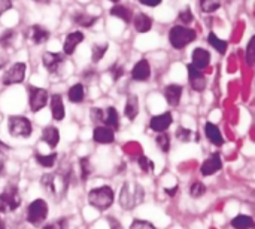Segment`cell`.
Instances as JSON below:
<instances>
[{
  "mask_svg": "<svg viewBox=\"0 0 255 229\" xmlns=\"http://www.w3.org/2000/svg\"><path fill=\"white\" fill-rule=\"evenodd\" d=\"M91 118H93V121L94 122H103V118H105V112L102 110V109H97V107H94L93 110H91Z\"/></svg>",
  "mask_w": 255,
  "mask_h": 229,
  "instance_id": "obj_43",
  "label": "cell"
},
{
  "mask_svg": "<svg viewBox=\"0 0 255 229\" xmlns=\"http://www.w3.org/2000/svg\"><path fill=\"white\" fill-rule=\"evenodd\" d=\"M151 76V66L146 60H140L134 64L131 70V77L137 82H145Z\"/></svg>",
  "mask_w": 255,
  "mask_h": 229,
  "instance_id": "obj_11",
  "label": "cell"
},
{
  "mask_svg": "<svg viewBox=\"0 0 255 229\" xmlns=\"http://www.w3.org/2000/svg\"><path fill=\"white\" fill-rule=\"evenodd\" d=\"M196 31L191 30V28H187L184 25H176L173 28H170V33H169V40H170V45L175 48V49H182L185 48L187 45H190L194 39H196Z\"/></svg>",
  "mask_w": 255,
  "mask_h": 229,
  "instance_id": "obj_4",
  "label": "cell"
},
{
  "mask_svg": "<svg viewBox=\"0 0 255 229\" xmlns=\"http://www.w3.org/2000/svg\"><path fill=\"white\" fill-rule=\"evenodd\" d=\"M254 45H255V37H253L248 43V49H247V63L248 66H254L255 54H254Z\"/></svg>",
  "mask_w": 255,
  "mask_h": 229,
  "instance_id": "obj_40",
  "label": "cell"
},
{
  "mask_svg": "<svg viewBox=\"0 0 255 229\" xmlns=\"http://www.w3.org/2000/svg\"><path fill=\"white\" fill-rule=\"evenodd\" d=\"M43 229H67V219H60L52 225H45Z\"/></svg>",
  "mask_w": 255,
  "mask_h": 229,
  "instance_id": "obj_44",
  "label": "cell"
},
{
  "mask_svg": "<svg viewBox=\"0 0 255 229\" xmlns=\"http://www.w3.org/2000/svg\"><path fill=\"white\" fill-rule=\"evenodd\" d=\"M208 40H209V43H211L220 54H226V51H227V43H226L223 39H218V37L215 36V33H211L209 37H208Z\"/></svg>",
  "mask_w": 255,
  "mask_h": 229,
  "instance_id": "obj_31",
  "label": "cell"
},
{
  "mask_svg": "<svg viewBox=\"0 0 255 229\" xmlns=\"http://www.w3.org/2000/svg\"><path fill=\"white\" fill-rule=\"evenodd\" d=\"M176 137H178L181 142H190V140L194 137V133L190 131V130H187V128H184V127H181V128H178V131H176Z\"/></svg>",
  "mask_w": 255,
  "mask_h": 229,
  "instance_id": "obj_39",
  "label": "cell"
},
{
  "mask_svg": "<svg viewBox=\"0 0 255 229\" xmlns=\"http://www.w3.org/2000/svg\"><path fill=\"white\" fill-rule=\"evenodd\" d=\"M133 24H134L136 31H139V33H146V31H149L151 27H152V19H151L148 15H145V13H137V15L133 18Z\"/></svg>",
  "mask_w": 255,
  "mask_h": 229,
  "instance_id": "obj_22",
  "label": "cell"
},
{
  "mask_svg": "<svg viewBox=\"0 0 255 229\" xmlns=\"http://www.w3.org/2000/svg\"><path fill=\"white\" fill-rule=\"evenodd\" d=\"M96 16H90L88 13H84V12H78V13H75L73 15V21L76 22V24H79V25H82V27H90V25H93L94 22H96Z\"/></svg>",
  "mask_w": 255,
  "mask_h": 229,
  "instance_id": "obj_28",
  "label": "cell"
},
{
  "mask_svg": "<svg viewBox=\"0 0 255 229\" xmlns=\"http://www.w3.org/2000/svg\"><path fill=\"white\" fill-rule=\"evenodd\" d=\"M111 15L118 16V18H121L126 22H130L131 21V12L127 7H124V6H115V7H112L111 9Z\"/></svg>",
  "mask_w": 255,
  "mask_h": 229,
  "instance_id": "obj_30",
  "label": "cell"
},
{
  "mask_svg": "<svg viewBox=\"0 0 255 229\" xmlns=\"http://www.w3.org/2000/svg\"><path fill=\"white\" fill-rule=\"evenodd\" d=\"M24 76H25V64L24 63H15L13 66H10L4 72L1 82H3V85L21 83L24 80Z\"/></svg>",
  "mask_w": 255,
  "mask_h": 229,
  "instance_id": "obj_8",
  "label": "cell"
},
{
  "mask_svg": "<svg viewBox=\"0 0 255 229\" xmlns=\"http://www.w3.org/2000/svg\"><path fill=\"white\" fill-rule=\"evenodd\" d=\"M130 229H155V227H154L152 224L146 222V221L134 219V221H133V224H131V227H130Z\"/></svg>",
  "mask_w": 255,
  "mask_h": 229,
  "instance_id": "obj_41",
  "label": "cell"
},
{
  "mask_svg": "<svg viewBox=\"0 0 255 229\" xmlns=\"http://www.w3.org/2000/svg\"><path fill=\"white\" fill-rule=\"evenodd\" d=\"M48 218V204L43 200H34L27 209V222L33 227H43Z\"/></svg>",
  "mask_w": 255,
  "mask_h": 229,
  "instance_id": "obj_5",
  "label": "cell"
},
{
  "mask_svg": "<svg viewBox=\"0 0 255 229\" xmlns=\"http://www.w3.org/2000/svg\"><path fill=\"white\" fill-rule=\"evenodd\" d=\"M211 63V54L203 49V48H197L193 51V66L197 70H203L209 66Z\"/></svg>",
  "mask_w": 255,
  "mask_h": 229,
  "instance_id": "obj_15",
  "label": "cell"
},
{
  "mask_svg": "<svg viewBox=\"0 0 255 229\" xmlns=\"http://www.w3.org/2000/svg\"><path fill=\"white\" fill-rule=\"evenodd\" d=\"M137 164H139V167H140V170L143 171V173H152L154 171V162L148 158V156H139V159H137Z\"/></svg>",
  "mask_w": 255,
  "mask_h": 229,
  "instance_id": "obj_33",
  "label": "cell"
},
{
  "mask_svg": "<svg viewBox=\"0 0 255 229\" xmlns=\"http://www.w3.org/2000/svg\"><path fill=\"white\" fill-rule=\"evenodd\" d=\"M221 6L220 0H200V7L203 12H214Z\"/></svg>",
  "mask_w": 255,
  "mask_h": 229,
  "instance_id": "obj_35",
  "label": "cell"
},
{
  "mask_svg": "<svg viewBox=\"0 0 255 229\" xmlns=\"http://www.w3.org/2000/svg\"><path fill=\"white\" fill-rule=\"evenodd\" d=\"M137 113H139V100L136 95H128L127 104H126V116L130 121H133V119H136Z\"/></svg>",
  "mask_w": 255,
  "mask_h": 229,
  "instance_id": "obj_24",
  "label": "cell"
},
{
  "mask_svg": "<svg viewBox=\"0 0 255 229\" xmlns=\"http://www.w3.org/2000/svg\"><path fill=\"white\" fill-rule=\"evenodd\" d=\"M145 198V191L143 188L136 183V182H127L123 185L121 192H120V206L124 210H133L139 204H142Z\"/></svg>",
  "mask_w": 255,
  "mask_h": 229,
  "instance_id": "obj_2",
  "label": "cell"
},
{
  "mask_svg": "<svg viewBox=\"0 0 255 229\" xmlns=\"http://www.w3.org/2000/svg\"><path fill=\"white\" fill-rule=\"evenodd\" d=\"M172 121H173L172 113L166 112V113H163V115L154 116V118L151 119L149 127H151V130H154V131H157V133H164V131L170 127Z\"/></svg>",
  "mask_w": 255,
  "mask_h": 229,
  "instance_id": "obj_14",
  "label": "cell"
},
{
  "mask_svg": "<svg viewBox=\"0 0 255 229\" xmlns=\"http://www.w3.org/2000/svg\"><path fill=\"white\" fill-rule=\"evenodd\" d=\"M85 97V91H84V85L82 83H76L69 89V100L72 103H81Z\"/></svg>",
  "mask_w": 255,
  "mask_h": 229,
  "instance_id": "obj_27",
  "label": "cell"
},
{
  "mask_svg": "<svg viewBox=\"0 0 255 229\" xmlns=\"http://www.w3.org/2000/svg\"><path fill=\"white\" fill-rule=\"evenodd\" d=\"M221 168H223L221 156H220L218 153H214L211 158H208V159L202 164L200 171H202L203 176H212V174H215V173H217L218 170H221Z\"/></svg>",
  "mask_w": 255,
  "mask_h": 229,
  "instance_id": "obj_12",
  "label": "cell"
},
{
  "mask_svg": "<svg viewBox=\"0 0 255 229\" xmlns=\"http://www.w3.org/2000/svg\"><path fill=\"white\" fill-rule=\"evenodd\" d=\"M40 185L43 186L45 192L54 200V201H61L66 197L67 186H69V174H63L61 171L55 173H46L40 179Z\"/></svg>",
  "mask_w": 255,
  "mask_h": 229,
  "instance_id": "obj_1",
  "label": "cell"
},
{
  "mask_svg": "<svg viewBox=\"0 0 255 229\" xmlns=\"http://www.w3.org/2000/svg\"><path fill=\"white\" fill-rule=\"evenodd\" d=\"M12 7V1L10 0H0V15L4 13L6 10H9Z\"/></svg>",
  "mask_w": 255,
  "mask_h": 229,
  "instance_id": "obj_46",
  "label": "cell"
},
{
  "mask_svg": "<svg viewBox=\"0 0 255 229\" xmlns=\"http://www.w3.org/2000/svg\"><path fill=\"white\" fill-rule=\"evenodd\" d=\"M84 40V34L81 31H73L70 34H67L66 40H64V45H63V49H64V54L67 55H72L73 51L76 49V46Z\"/></svg>",
  "mask_w": 255,
  "mask_h": 229,
  "instance_id": "obj_17",
  "label": "cell"
},
{
  "mask_svg": "<svg viewBox=\"0 0 255 229\" xmlns=\"http://www.w3.org/2000/svg\"><path fill=\"white\" fill-rule=\"evenodd\" d=\"M109 72H111V75H112V77H114V80H118V79L121 77V75L124 73V70H123V67H120L118 64H115V66H112Z\"/></svg>",
  "mask_w": 255,
  "mask_h": 229,
  "instance_id": "obj_45",
  "label": "cell"
},
{
  "mask_svg": "<svg viewBox=\"0 0 255 229\" xmlns=\"http://www.w3.org/2000/svg\"><path fill=\"white\" fill-rule=\"evenodd\" d=\"M34 1H37V3H49V0H34Z\"/></svg>",
  "mask_w": 255,
  "mask_h": 229,
  "instance_id": "obj_51",
  "label": "cell"
},
{
  "mask_svg": "<svg viewBox=\"0 0 255 229\" xmlns=\"http://www.w3.org/2000/svg\"><path fill=\"white\" fill-rule=\"evenodd\" d=\"M111 1H115V3H117V1H120V0H111Z\"/></svg>",
  "mask_w": 255,
  "mask_h": 229,
  "instance_id": "obj_53",
  "label": "cell"
},
{
  "mask_svg": "<svg viewBox=\"0 0 255 229\" xmlns=\"http://www.w3.org/2000/svg\"><path fill=\"white\" fill-rule=\"evenodd\" d=\"M7 151H9V146H6L4 143H1V142H0V155H4Z\"/></svg>",
  "mask_w": 255,
  "mask_h": 229,
  "instance_id": "obj_48",
  "label": "cell"
},
{
  "mask_svg": "<svg viewBox=\"0 0 255 229\" xmlns=\"http://www.w3.org/2000/svg\"><path fill=\"white\" fill-rule=\"evenodd\" d=\"M0 229H4V224H3V221L0 219Z\"/></svg>",
  "mask_w": 255,
  "mask_h": 229,
  "instance_id": "obj_52",
  "label": "cell"
},
{
  "mask_svg": "<svg viewBox=\"0 0 255 229\" xmlns=\"http://www.w3.org/2000/svg\"><path fill=\"white\" fill-rule=\"evenodd\" d=\"M93 139H94V142H97L100 145H108L115 140V133L109 127H96V130L93 133Z\"/></svg>",
  "mask_w": 255,
  "mask_h": 229,
  "instance_id": "obj_16",
  "label": "cell"
},
{
  "mask_svg": "<svg viewBox=\"0 0 255 229\" xmlns=\"http://www.w3.org/2000/svg\"><path fill=\"white\" fill-rule=\"evenodd\" d=\"M232 227L235 229H251L254 228V221H253V218H250V216L241 215V216H236V218L232 221Z\"/></svg>",
  "mask_w": 255,
  "mask_h": 229,
  "instance_id": "obj_26",
  "label": "cell"
},
{
  "mask_svg": "<svg viewBox=\"0 0 255 229\" xmlns=\"http://www.w3.org/2000/svg\"><path fill=\"white\" fill-rule=\"evenodd\" d=\"M164 95H166V100L170 106H178L181 101V95H182V86L175 85V83L167 85L164 89Z\"/></svg>",
  "mask_w": 255,
  "mask_h": 229,
  "instance_id": "obj_19",
  "label": "cell"
},
{
  "mask_svg": "<svg viewBox=\"0 0 255 229\" xmlns=\"http://www.w3.org/2000/svg\"><path fill=\"white\" fill-rule=\"evenodd\" d=\"M190 194H191L193 198H200V197H203L206 194V186L203 183H200V182H194L191 185Z\"/></svg>",
  "mask_w": 255,
  "mask_h": 229,
  "instance_id": "obj_37",
  "label": "cell"
},
{
  "mask_svg": "<svg viewBox=\"0 0 255 229\" xmlns=\"http://www.w3.org/2000/svg\"><path fill=\"white\" fill-rule=\"evenodd\" d=\"M13 39H15V33H13L12 30H6V31L3 33V36L0 37V46H3V48L10 46L12 42H13Z\"/></svg>",
  "mask_w": 255,
  "mask_h": 229,
  "instance_id": "obj_38",
  "label": "cell"
},
{
  "mask_svg": "<svg viewBox=\"0 0 255 229\" xmlns=\"http://www.w3.org/2000/svg\"><path fill=\"white\" fill-rule=\"evenodd\" d=\"M28 94H30V109H31V112H39L40 109H43L46 106V101H48L46 89L30 86Z\"/></svg>",
  "mask_w": 255,
  "mask_h": 229,
  "instance_id": "obj_9",
  "label": "cell"
},
{
  "mask_svg": "<svg viewBox=\"0 0 255 229\" xmlns=\"http://www.w3.org/2000/svg\"><path fill=\"white\" fill-rule=\"evenodd\" d=\"M4 171H6V168H4V162H3V159L0 158V176H3V174H4Z\"/></svg>",
  "mask_w": 255,
  "mask_h": 229,
  "instance_id": "obj_50",
  "label": "cell"
},
{
  "mask_svg": "<svg viewBox=\"0 0 255 229\" xmlns=\"http://www.w3.org/2000/svg\"><path fill=\"white\" fill-rule=\"evenodd\" d=\"M176 191H178V186H175L173 189H164V192H166L167 195H170V197H173V195L176 194Z\"/></svg>",
  "mask_w": 255,
  "mask_h": 229,
  "instance_id": "obj_49",
  "label": "cell"
},
{
  "mask_svg": "<svg viewBox=\"0 0 255 229\" xmlns=\"http://www.w3.org/2000/svg\"><path fill=\"white\" fill-rule=\"evenodd\" d=\"M139 1L146 4V6H157V4L161 3V0H139Z\"/></svg>",
  "mask_w": 255,
  "mask_h": 229,
  "instance_id": "obj_47",
  "label": "cell"
},
{
  "mask_svg": "<svg viewBox=\"0 0 255 229\" xmlns=\"http://www.w3.org/2000/svg\"><path fill=\"white\" fill-rule=\"evenodd\" d=\"M188 76H190V83H191V88L197 92H202L205 91L206 88V77L205 75L197 70L193 64L188 66Z\"/></svg>",
  "mask_w": 255,
  "mask_h": 229,
  "instance_id": "obj_10",
  "label": "cell"
},
{
  "mask_svg": "<svg viewBox=\"0 0 255 229\" xmlns=\"http://www.w3.org/2000/svg\"><path fill=\"white\" fill-rule=\"evenodd\" d=\"M42 140L49 146V148H55L60 142V133L57 128L54 127H46L42 131Z\"/></svg>",
  "mask_w": 255,
  "mask_h": 229,
  "instance_id": "obj_23",
  "label": "cell"
},
{
  "mask_svg": "<svg viewBox=\"0 0 255 229\" xmlns=\"http://www.w3.org/2000/svg\"><path fill=\"white\" fill-rule=\"evenodd\" d=\"M28 31H30V33L27 34L28 39L33 40L36 45L45 43V42L48 40V37H49V33H48L43 27H40V25H33V27H30Z\"/></svg>",
  "mask_w": 255,
  "mask_h": 229,
  "instance_id": "obj_21",
  "label": "cell"
},
{
  "mask_svg": "<svg viewBox=\"0 0 255 229\" xmlns=\"http://www.w3.org/2000/svg\"><path fill=\"white\" fill-rule=\"evenodd\" d=\"M7 127L10 136L13 137H28L33 131L31 122L24 116H10Z\"/></svg>",
  "mask_w": 255,
  "mask_h": 229,
  "instance_id": "obj_7",
  "label": "cell"
},
{
  "mask_svg": "<svg viewBox=\"0 0 255 229\" xmlns=\"http://www.w3.org/2000/svg\"><path fill=\"white\" fill-rule=\"evenodd\" d=\"M36 161L39 165L45 167V168H49L55 164L57 161V153H49V155H39L36 153Z\"/></svg>",
  "mask_w": 255,
  "mask_h": 229,
  "instance_id": "obj_29",
  "label": "cell"
},
{
  "mask_svg": "<svg viewBox=\"0 0 255 229\" xmlns=\"http://www.w3.org/2000/svg\"><path fill=\"white\" fill-rule=\"evenodd\" d=\"M155 142H157V146H158L164 153L169 152V149H170V139H169V136H167L166 133H160L158 137L155 139Z\"/></svg>",
  "mask_w": 255,
  "mask_h": 229,
  "instance_id": "obj_32",
  "label": "cell"
},
{
  "mask_svg": "<svg viewBox=\"0 0 255 229\" xmlns=\"http://www.w3.org/2000/svg\"><path fill=\"white\" fill-rule=\"evenodd\" d=\"M19 206H21V197H19L18 188L13 185H9L0 194V213H10L16 210Z\"/></svg>",
  "mask_w": 255,
  "mask_h": 229,
  "instance_id": "obj_6",
  "label": "cell"
},
{
  "mask_svg": "<svg viewBox=\"0 0 255 229\" xmlns=\"http://www.w3.org/2000/svg\"><path fill=\"white\" fill-rule=\"evenodd\" d=\"M106 51H108V45H106V43L94 45V46H93V61H94V63H99V61L103 58V55H105Z\"/></svg>",
  "mask_w": 255,
  "mask_h": 229,
  "instance_id": "obj_36",
  "label": "cell"
},
{
  "mask_svg": "<svg viewBox=\"0 0 255 229\" xmlns=\"http://www.w3.org/2000/svg\"><path fill=\"white\" fill-rule=\"evenodd\" d=\"M43 66L46 67L48 72L55 73L58 70V67L61 66V63L64 61V55L61 54H55V52H45L42 57Z\"/></svg>",
  "mask_w": 255,
  "mask_h": 229,
  "instance_id": "obj_13",
  "label": "cell"
},
{
  "mask_svg": "<svg viewBox=\"0 0 255 229\" xmlns=\"http://www.w3.org/2000/svg\"><path fill=\"white\" fill-rule=\"evenodd\" d=\"M179 19L184 22V24H190L193 21V13L188 7H185L181 13H179Z\"/></svg>",
  "mask_w": 255,
  "mask_h": 229,
  "instance_id": "obj_42",
  "label": "cell"
},
{
  "mask_svg": "<svg viewBox=\"0 0 255 229\" xmlns=\"http://www.w3.org/2000/svg\"><path fill=\"white\" fill-rule=\"evenodd\" d=\"M103 122L111 130H118V127H120V116H118V112H117L115 107H108L106 109V115L103 118Z\"/></svg>",
  "mask_w": 255,
  "mask_h": 229,
  "instance_id": "obj_25",
  "label": "cell"
},
{
  "mask_svg": "<svg viewBox=\"0 0 255 229\" xmlns=\"http://www.w3.org/2000/svg\"><path fill=\"white\" fill-rule=\"evenodd\" d=\"M79 165H81V179L85 182V180L90 177V174H91V164H90V159H88V158H81Z\"/></svg>",
  "mask_w": 255,
  "mask_h": 229,
  "instance_id": "obj_34",
  "label": "cell"
},
{
  "mask_svg": "<svg viewBox=\"0 0 255 229\" xmlns=\"http://www.w3.org/2000/svg\"><path fill=\"white\" fill-rule=\"evenodd\" d=\"M205 133H206V136H208V139L211 140L212 145H215V146H223L224 139H223V134H221V131H220V128H218L217 125L208 122V124L205 125Z\"/></svg>",
  "mask_w": 255,
  "mask_h": 229,
  "instance_id": "obj_20",
  "label": "cell"
},
{
  "mask_svg": "<svg viewBox=\"0 0 255 229\" xmlns=\"http://www.w3.org/2000/svg\"><path fill=\"white\" fill-rule=\"evenodd\" d=\"M51 113H52V118L55 119V121H61V119H64V116H66V110H64V104H63V98H61V95H58V94H54L52 97H51Z\"/></svg>",
  "mask_w": 255,
  "mask_h": 229,
  "instance_id": "obj_18",
  "label": "cell"
},
{
  "mask_svg": "<svg viewBox=\"0 0 255 229\" xmlns=\"http://www.w3.org/2000/svg\"><path fill=\"white\" fill-rule=\"evenodd\" d=\"M114 189L111 186H102L88 192V204L97 210H108L114 204Z\"/></svg>",
  "mask_w": 255,
  "mask_h": 229,
  "instance_id": "obj_3",
  "label": "cell"
}]
</instances>
